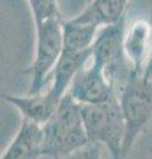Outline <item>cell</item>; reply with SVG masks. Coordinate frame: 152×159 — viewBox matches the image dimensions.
Instances as JSON below:
<instances>
[{
	"label": "cell",
	"mask_w": 152,
	"mask_h": 159,
	"mask_svg": "<svg viewBox=\"0 0 152 159\" xmlns=\"http://www.w3.org/2000/svg\"><path fill=\"white\" fill-rule=\"evenodd\" d=\"M42 157L61 159L89 143L81 105L69 93L61 99L53 117L42 125Z\"/></svg>",
	"instance_id": "6da1fadb"
},
{
	"label": "cell",
	"mask_w": 152,
	"mask_h": 159,
	"mask_svg": "<svg viewBox=\"0 0 152 159\" xmlns=\"http://www.w3.org/2000/svg\"><path fill=\"white\" fill-rule=\"evenodd\" d=\"M118 99L126 125L124 159L152 119V85L145 81L141 74L132 72L118 94Z\"/></svg>",
	"instance_id": "7a4b0ae2"
},
{
	"label": "cell",
	"mask_w": 152,
	"mask_h": 159,
	"mask_svg": "<svg viewBox=\"0 0 152 159\" xmlns=\"http://www.w3.org/2000/svg\"><path fill=\"white\" fill-rule=\"evenodd\" d=\"M81 116L89 142L106 146L111 159H123L126 125L119 99L98 105H81Z\"/></svg>",
	"instance_id": "3957f363"
},
{
	"label": "cell",
	"mask_w": 152,
	"mask_h": 159,
	"mask_svg": "<svg viewBox=\"0 0 152 159\" xmlns=\"http://www.w3.org/2000/svg\"><path fill=\"white\" fill-rule=\"evenodd\" d=\"M63 17L49 19L36 23V51L32 64L27 68L25 74L31 78L28 94L44 92L49 78L63 52Z\"/></svg>",
	"instance_id": "277c9868"
},
{
	"label": "cell",
	"mask_w": 152,
	"mask_h": 159,
	"mask_svg": "<svg viewBox=\"0 0 152 159\" xmlns=\"http://www.w3.org/2000/svg\"><path fill=\"white\" fill-rule=\"evenodd\" d=\"M124 29L126 19L114 25L101 28L91 53V57L102 64L106 77L118 94L134 72L123 49Z\"/></svg>",
	"instance_id": "5b68a950"
},
{
	"label": "cell",
	"mask_w": 152,
	"mask_h": 159,
	"mask_svg": "<svg viewBox=\"0 0 152 159\" xmlns=\"http://www.w3.org/2000/svg\"><path fill=\"white\" fill-rule=\"evenodd\" d=\"M70 96L81 105H98L118 99V93L106 77L102 64L90 58V65L81 69L69 88Z\"/></svg>",
	"instance_id": "8992f818"
},
{
	"label": "cell",
	"mask_w": 152,
	"mask_h": 159,
	"mask_svg": "<svg viewBox=\"0 0 152 159\" xmlns=\"http://www.w3.org/2000/svg\"><path fill=\"white\" fill-rule=\"evenodd\" d=\"M152 48V23L136 19L124 29L123 49L127 61L135 73L143 74Z\"/></svg>",
	"instance_id": "52a82bcc"
},
{
	"label": "cell",
	"mask_w": 152,
	"mask_h": 159,
	"mask_svg": "<svg viewBox=\"0 0 152 159\" xmlns=\"http://www.w3.org/2000/svg\"><path fill=\"white\" fill-rule=\"evenodd\" d=\"M91 53L93 49L86 52H72L63 49L60 60L50 74L46 90L54 98L61 101L69 92L73 80L76 78L81 69L87 65V61L91 58Z\"/></svg>",
	"instance_id": "ba28073f"
},
{
	"label": "cell",
	"mask_w": 152,
	"mask_h": 159,
	"mask_svg": "<svg viewBox=\"0 0 152 159\" xmlns=\"http://www.w3.org/2000/svg\"><path fill=\"white\" fill-rule=\"evenodd\" d=\"M42 125L23 118L20 127L0 159H37L42 157Z\"/></svg>",
	"instance_id": "9c48e42d"
},
{
	"label": "cell",
	"mask_w": 152,
	"mask_h": 159,
	"mask_svg": "<svg viewBox=\"0 0 152 159\" xmlns=\"http://www.w3.org/2000/svg\"><path fill=\"white\" fill-rule=\"evenodd\" d=\"M3 98L9 105L16 107L24 119L36 122L38 125H45L53 117L61 102L60 99L53 97L48 90L37 94H28L24 97L4 94Z\"/></svg>",
	"instance_id": "30bf717a"
},
{
	"label": "cell",
	"mask_w": 152,
	"mask_h": 159,
	"mask_svg": "<svg viewBox=\"0 0 152 159\" xmlns=\"http://www.w3.org/2000/svg\"><path fill=\"white\" fill-rule=\"evenodd\" d=\"M130 0H90L89 4L72 17L73 21L89 24L97 28L114 25L126 19V11Z\"/></svg>",
	"instance_id": "8fae6325"
},
{
	"label": "cell",
	"mask_w": 152,
	"mask_h": 159,
	"mask_svg": "<svg viewBox=\"0 0 152 159\" xmlns=\"http://www.w3.org/2000/svg\"><path fill=\"white\" fill-rule=\"evenodd\" d=\"M63 49L72 52L91 51L99 28L89 24L76 23L73 20H63Z\"/></svg>",
	"instance_id": "7c38bea8"
},
{
	"label": "cell",
	"mask_w": 152,
	"mask_h": 159,
	"mask_svg": "<svg viewBox=\"0 0 152 159\" xmlns=\"http://www.w3.org/2000/svg\"><path fill=\"white\" fill-rule=\"evenodd\" d=\"M27 2L32 11L35 24L49 19H62L57 0H27Z\"/></svg>",
	"instance_id": "4fadbf2b"
},
{
	"label": "cell",
	"mask_w": 152,
	"mask_h": 159,
	"mask_svg": "<svg viewBox=\"0 0 152 159\" xmlns=\"http://www.w3.org/2000/svg\"><path fill=\"white\" fill-rule=\"evenodd\" d=\"M61 159H102V148L98 143L89 142L87 145Z\"/></svg>",
	"instance_id": "5bb4252c"
},
{
	"label": "cell",
	"mask_w": 152,
	"mask_h": 159,
	"mask_svg": "<svg viewBox=\"0 0 152 159\" xmlns=\"http://www.w3.org/2000/svg\"><path fill=\"white\" fill-rule=\"evenodd\" d=\"M143 78L145 80L148 84H151L152 85V48H151V54H150V58H148V62H147L145 65V69L143 72Z\"/></svg>",
	"instance_id": "9a60e30c"
}]
</instances>
